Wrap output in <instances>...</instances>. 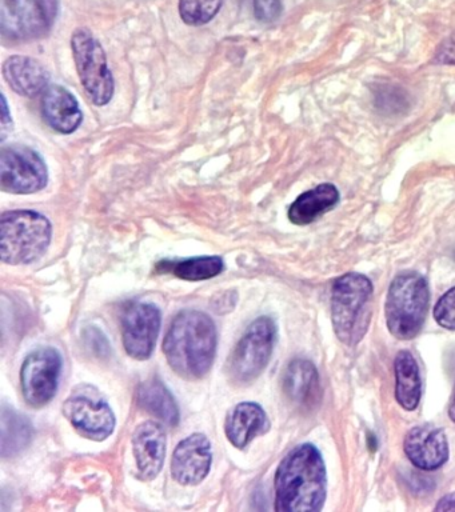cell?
<instances>
[{"label":"cell","mask_w":455,"mask_h":512,"mask_svg":"<svg viewBox=\"0 0 455 512\" xmlns=\"http://www.w3.org/2000/svg\"><path fill=\"white\" fill-rule=\"evenodd\" d=\"M213 454L206 435L187 436L175 448L171 459V475L182 486H197L209 475Z\"/></svg>","instance_id":"cell-13"},{"label":"cell","mask_w":455,"mask_h":512,"mask_svg":"<svg viewBox=\"0 0 455 512\" xmlns=\"http://www.w3.org/2000/svg\"><path fill=\"white\" fill-rule=\"evenodd\" d=\"M63 414L86 438L102 442L115 430V415L109 403L93 386H81L63 403Z\"/></svg>","instance_id":"cell-10"},{"label":"cell","mask_w":455,"mask_h":512,"mask_svg":"<svg viewBox=\"0 0 455 512\" xmlns=\"http://www.w3.org/2000/svg\"><path fill=\"white\" fill-rule=\"evenodd\" d=\"M161 323V310L153 303L133 302L123 310V346L131 358L146 360L153 355Z\"/></svg>","instance_id":"cell-12"},{"label":"cell","mask_w":455,"mask_h":512,"mask_svg":"<svg viewBox=\"0 0 455 512\" xmlns=\"http://www.w3.org/2000/svg\"><path fill=\"white\" fill-rule=\"evenodd\" d=\"M225 0H179V14L189 26L209 23L221 10Z\"/></svg>","instance_id":"cell-25"},{"label":"cell","mask_w":455,"mask_h":512,"mask_svg":"<svg viewBox=\"0 0 455 512\" xmlns=\"http://www.w3.org/2000/svg\"><path fill=\"white\" fill-rule=\"evenodd\" d=\"M277 340V326L269 316L255 319L235 346L227 374L235 384L254 382L265 371Z\"/></svg>","instance_id":"cell-6"},{"label":"cell","mask_w":455,"mask_h":512,"mask_svg":"<svg viewBox=\"0 0 455 512\" xmlns=\"http://www.w3.org/2000/svg\"><path fill=\"white\" fill-rule=\"evenodd\" d=\"M166 432L161 424L147 420L135 428L133 451L139 478L153 480L161 472L166 458Z\"/></svg>","instance_id":"cell-15"},{"label":"cell","mask_w":455,"mask_h":512,"mask_svg":"<svg viewBox=\"0 0 455 512\" xmlns=\"http://www.w3.org/2000/svg\"><path fill=\"white\" fill-rule=\"evenodd\" d=\"M167 271L177 276L179 279L189 280V282H199V280H207L215 278L225 270V262L221 256H198L181 260V262H171Z\"/></svg>","instance_id":"cell-24"},{"label":"cell","mask_w":455,"mask_h":512,"mask_svg":"<svg viewBox=\"0 0 455 512\" xmlns=\"http://www.w3.org/2000/svg\"><path fill=\"white\" fill-rule=\"evenodd\" d=\"M13 131V122H11V115L5 95H2V142H5L9 132Z\"/></svg>","instance_id":"cell-29"},{"label":"cell","mask_w":455,"mask_h":512,"mask_svg":"<svg viewBox=\"0 0 455 512\" xmlns=\"http://www.w3.org/2000/svg\"><path fill=\"white\" fill-rule=\"evenodd\" d=\"M75 66L87 96L95 106H106L113 99L114 78L105 50L91 31L78 28L71 38Z\"/></svg>","instance_id":"cell-7"},{"label":"cell","mask_w":455,"mask_h":512,"mask_svg":"<svg viewBox=\"0 0 455 512\" xmlns=\"http://www.w3.org/2000/svg\"><path fill=\"white\" fill-rule=\"evenodd\" d=\"M339 202V191L334 184L325 183L303 192L289 208V219L297 226H306L333 210Z\"/></svg>","instance_id":"cell-20"},{"label":"cell","mask_w":455,"mask_h":512,"mask_svg":"<svg viewBox=\"0 0 455 512\" xmlns=\"http://www.w3.org/2000/svg\"><path fill=\"white\" fill-rule=\"evenodd\" d=\"M255 18L263 23H271L281 16V0H254Z\"/></svg>","instance_id":"cell-27"},{"label":"cell","mask_w":455,"mask_h":512,"mask_svg":"<svg viewBox=\"0 0 455 512\" xmlns=\"http://www.w3.org/2000/svg\"><path fill=\"white\" fill-rule=\"evenodd\" d=\"M395 398L406 411H414L419 406L422 394L421 375L417 360L410 351H399L394 362Z\"/></svg>","instance_id":"cell-21"},{"label":"cell","mask_w":455,"mask_h":512,"mask_svg":"<svg viewBox=\"0 0 455 512\" xmlns=\"http://www.w3.org/2000/svg\"><path fill=\"white\" fill-rule=\"evenodd\" d=\"M327 496V474L321 452L313 444L293 448L275 474V511H321Z\"/></svg>","instance_id":"cell-1"},{"label":"cell","mask_w":455,"mask_h":512,"mask_svg":"<svg viewBox=\"0 0 455 512\" xmlns=\"http://www.w3.org/2000/svg\"><path fill=\"white\" fill-rule=\"evenodd\" d=\"M138 403L143 410L162 420L167 426H178V404L161 380L153 378L143 382L138 391Z\"/></svg>","instance_id":"cell-22"},{"label":"cell","mask_w":455,"mask_h":512,"mask_svg":"<svg viewBox=\"0 0 455 512\" xmlns=\"http://www.w3.org/2000/svg\"><path fill=\"white\" fill-rule=\"evenodd\" d=\"M58 0H3L0 28L10 42L41 39L58 18Z\"/></svg>","instance_id":"cell-8"},{"label":"cell","mask_w":455,"mask_h":512,"mask_svg":"<svg viewBox=\"0 0 455 512\" xmlns=\"http://www.w3.org/2000/svg\"><path fill=\"white\" fill-rule=\"evenodd\" d=\"M33 438V427L25 416L7 406L2 408V456L17 455Z\"/></svg>","instance_id":"cell-23"},{"label":"cell","mask_w":455,"mask_h":512,"mask_svg":"<svg viewBox=\"0 0 455 512\" xmlns=\"http://www.w3.org/2000/svg\"><path fill=\"white\" fill-rule=\"evenodd\" d=\"M49 182L42 156L33 148L11 144L0 152V187L10 194H35Z\"/></svg>","instance_id":"cell-9"},{"label":"cell","mask_w":455,"mask_h":512,"mask_svg":"<svg viewBox=\"0 0 455 512\" xmlns=\"http://www.w3.org/2000/svg\"><path fill=\"white\" fill-rule=\"evenodd\" d=\"M53 227L45 215L37 211H7L0 220V254L11 266L37 262L46 254Z\"/></svg>","instance_id":"cell-4"},{"label":"cell","mask_w":455,"mask_h":512,"mask_svg":"<svg viewBox=\"0 0 455 512\" xmlns=\"http://www.w3.org/2000/svg\"><path fill=\"white\" fill-rule=\"evenodd\" d=\"M374 287L367 276L350 272L334 282L331 319L335 335L346 346L361 342L369 328Z\"/></svg>","instance_id":"cell-3"},{"label":"cell","mask_w":455,"mask_h":512,"mask_svg":"<svg viewBox=\"0 0 455 512\" xmlns=\"http://www.w3.org/2000/svg\"><path fill=\"white\" fill-rule=\"evenodd\" d=\"M403 448L410 462L423 471L438 470L449 459V442L445 432L431 424L411 428L406 434Z\"/></svg>","instance_id":"cell-14"},{"label":"cell","mask_w":455,"mask_h":512,"mask_svg":"<svg viewBox=\"0 0 455 512\" xmlns=\"http://www.w3.org/2000/svg\"><path fill=\"white\" fill-rule=\"evenodd\" d=\"M434 319L439 326L455 331V287L443 294L435 304Z\"/></svg>","instance_id":"cell-26"},{"label":"cell","mask_w":455,"mask_h":512,"mask_svg":"<svg viewBox=\"0 0 455 512\" xmlns=\"http://www.w3.org/2000/svg\"><path fill=\"white\" fill-rule=\"evenodd\" d=\"M435 511H455V492L453 494H447L443 498L439 499L437 506L434 508Z\"/></svg>","instance_id":"cell-30"},{"label":"cell","mask_w":455,"mask_h":512,"mask_svg":"<svg viewBox=\"0 0 455 512\" xmlns=\"http://www.w3.org/2000/svg\"><path fill=\"white\" fill-rule=\"evenodd\" d=\"M434 60L437 63L455 64V32L441 44Z\"/></svg>","instance_id":"cell-28"},{"label":"cell","mask_w":455,"mask_h":512,"mask_svg":"<svg viewBox=\"0 0 455 512\" xmlns=\"http://www.w3.org/2000/svg\"><path fill=\"white\" fill-rule=\"evenodd\" d=\"M449 416H450V419L453 420V422L455 423V387H454V391H453V396H451V400H450Z\"/></svg>","instance_id":"cell-31"},{"label":"cell","mask_w":455,"mask_h":512,"mask_svg":"<svg viewBox=\"0 0 455 512\" xmlns=\"http://www.w3.org/2000/svg\"><path fill=\"white\" fill-rule=\"evenodd\" d=\"M61 354L53 347H42L31 352L21 368L23 398L31 407L49 404L57 394L61 379Z\"/></svg>","instance_id":"cell-11"},{"label":"cell","mask_w":455,"mask_h":512,"mask_svg":"<svg viewBox=\"0 0 455 512\" xmlns=\"http://www.w3.org/2000/svg\"><path fill=\"white\" fill-rule=\"evenodd\" d=\"M283 390L287 398L297 406H317L321 398L319 375L314 364L305 359H295L283 374Z\"/></svg>","instance_id":"cell-19"},{"label":"cell","mask_w":455,"mask_h":512,"mask_svg":"<svg viewBox=\"0 0 455 512\" xmlns=\"http://www.w3.org/2000/svg\"><path fill=\"white\" fill-rule=\"evenodd\" d=\"M217 343L214 320L205 312L185 310L171 322L163 340V352L175 374L197 380L211 370Z\"/></svg>","instance_id":"cell-2"},{"label":"cell","mask_w":455,"mask_h":512,"mask_svg":"<svg viewBox=\"0 0 455 512\" xmlns=\"http://www.w3.org/2000/svg\"><path fill=\"white\" fill-rule=\"evenodd\" d=\"M42 114L53 130L66 135L77 131L83 120L78 100L59 84H51L43 92Z\"/></svg>","instance_id":"cell-16"},{"label":"cell","mask_w":455,"mask_h":512,"mask_svg":"<svg viewBox=\"0 0 455 512\" xmlns=\"http://www.w3.org/2000/svg\"><path fill=\"white\" fill-rule=\"evenodd\" d=\"M269 426L266 412L259 404L243 402L237 404L227 415L225 431L227 439L234 447L245 448L251 440L265 434Z\"/></svg>","instance_id":"cell-18"},{"label":"cell","mask_w":455,"mask_h":512,"mask_svg":"<svg viewBox=\"0 0 455 512\" xmlns=\"http://www.w3.org/2000/svg\"><path fill=\"white\" fill-rule=\"evenodd\" d=\"M3 76L18 95L34 98L49 87L50 74L38 60L11 56L3 64Z\"/></svg>","instance_id":"cell-17"},{"label":"cell","mask_w":455,"mask_h":512,"mask_svg":"<svg viewBox=\"0 0 455 512\" xmlns=\"http://www.w3.org/2000/svg\"><path fill=\"white\" fill-rule=\"evenodd\" d=\"M430 291L425 276L405 271L395 276L386 299V323L397 339L415 338L425 323Z\"/></svg>","instance_id":"cell-5"}]
</instances>
